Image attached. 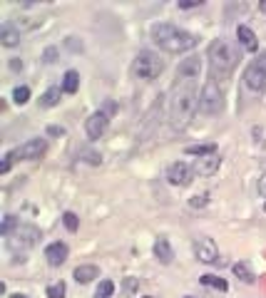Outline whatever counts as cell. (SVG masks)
Returning a JSON list of instances; mask_svg holds the SVG:
<instances>
[{
	"mask_svg": "<svg viewBox=\"0 0 266 298\" xmlns=\"http://www.w3.org/2000/svg\"><path fill=\"white\" fill-rule=\"evenodd\" d=\"M199 107V94H197V82H182L177 80L172 94H169V122L172 127L182 132L189 127V122L197 115Z\"/></svg>",
	"mask_w": 266,
	"mask_h": 298,
	"instance_id": "1",
	"label": "cell"
},
{
	"mask_svg": "<svg viewBox=\"0 0 266 298\" xmlns=\"http://www.w3.org/2000/svg\"><path fill=\"white\" fill-rule=\"evenodd\" d=\"M152 42L157 47H162L164 53L182 55L192 47H197V35H192L189 30H182L172 23H157L152 25Z\"/></svg>",
	"mask_w": 266,
	"mask_h": 298,
	"instance_id": "2",
	"label": "cell"
},
{
	"mask_svg": "<svg viewBox=\"0 0 266 298\" xmlns=\"http://www.w3.org/2000/svg\"><path fill=\"white\" fill-rule=\"evenodd\" d=\"M207 60H209V72H211V80L214 82H227L232 77V72L237 70L239 55L237 50L227 42V40H214L207 50Z\"/></svg>",
	"mask_w": 266,
	"mask_h": 298,
	"instance_id": "3",
	"label": "cell"
},
{
	"mask_svg": "<svg viewBox=\"0 0 266 298\" xmlns=\"http://www.w3.org/2000/svg\"><path fill=\"white\" fill-rule=\"evenodd\" d=\"M135 75L140 80H154L164 72V60L159 58L157 53H149V50H142L137 58H135V65H132Z\"/></svg>",
	"mask_w": 266,
	"mask_h": 298,
	"instance_id": "4",
	"label": "cell"
},
{
	"mask_svg": "<svg viewBox=\"0 0 266 298\" xmlns=\"http://www.w3.org/2000/svg\"><path fill=\"white\" fill-rule=\"evenodd\" d=\"M199 110L204 115H219L224 110V89L219 82H214L209 77L202 87V94H199Z\"/></svg>",
	"mask_w": 266,
	"mask_h": 298,
	"instance_id": "5",
	"label": "cell"
},
{
	"mask_svg": "<svg viewBox=\"0 0 266 298\" xmlns=\"http://www.w3.org/2000/svg\"><path fill=\"white\" fill-rule=\"evenodd\" d=\"M244 82L254 92H266V53L249 62V67L244 72Z\"/></svg>",
	"mask_w": 266,
	"mask_h": 298,
	"instance_id": "6",
	"label": "cell"
},
{
	"mask_svg": "<svg viewBox=\"0 0 266 298\" xmlns=\"http://www.w3.org/2000/svg\"><path fill=\"white\" fill-rule=\"evenodd\" d=\"M10 249H32L40 238V231L32 226V224H18V229L10 234Z\"/></svg>",
	"mask_w": 266,
	"mask_h": 298,
	"instance_id": "7",
	"label": "cell"
},
{
	"mask_svg": "<svg viewBox=\"0 0 266 298\" xmlns=\"http://www.w3.org/2000/svg\"><path fill=\"white\" fill-rule=\"evenodd\" d=\"M48 152V139H28L25 144H20L18 149H13V159H20V162H32V159H40L42 154Z\"/></svg>",
	"mask_w": 266,
	"mask_h": 298,
	"instance_id": "8",
	"label": "cell"
},
{
	"mask_svg": "<svg viewBox=\"0 0 266 298\" xmlns=\"http://www.w3.org/2000/svg\"><path fill=\"white\" fill-rule=\"evenodd\" d=\"M194 179H197V174H194L192 164H187V162H174L167 169V181L174 186H189Z\"/></svg>",
	"mask_w": 266,
	"mask_h": 298,
	"instance_id": "9",
	"label": "cell"
},
{
	"mask_svg": "<svg viewBox=\"0 0 266 298\" xmlns=\"http://www.w3.org/2000/svg\"><path fill=\"white\" fill-rule=\"evenodd\" d=\"M194 254L202 264H219V249L214 243V238L202 236L194 241Z\"/></svg>",
	"mask_w": 266,
	"mask_h": 298,
	"instance_id": "10",
	"label": "cell"
},
{
	"mask_svg": "<svg viewBox=\"0 0 266 298\" xmlns=\"http://www.w3.org/2000/svg\"><path fill=\"white\" fill-rule=\"evenodd\" d=\"M199 72H202V62H199V58H187V60L179 62L177 80H182V82H197V80H199Z\"/></svg>",
	"mask_w": 266,
	"mask_h": 298,
	"instance_id": "11",
	"label": "cell"
},
{
	"mask_svg": "<svg viewBox=\"0 0 266 298\" xmlns=\"http://www.w3.org/2000/svg\"><path fill=\"white\" fill-rule=\"evenodd\" d=\"M107 124H110V117H107V112H95V115H90V119L85 122L87 137H90V139H100V137L105 134Z\"/></svg>",
	"mask_w": 266,
	"mask_h": 298,
	"instance_id": "12",
	"label": "cell"
},
{
	"mask_svg": "<svg viewBox=\"0 0 266 298\" xmlns=\"http://www.w3.org/2000/svg\"><path fill=\"white\" fill-rule=\"evenodd\" d=\"M219 164H221V159H219L216 154H211V157L197 159V162L192 164V169H194V174H199V177H211V174L219 172Z\"/></svg>",
	"mask_w": 266,
	"mask_h": 298,
	"instance_id": "13",
	"label": "cell"
},
{
	"mask_svg": "<svg viewBox=\"0 0 266 298\" xmlns=\"http://www.w3.org/2000/svg\"><path fill=\"white\" fill-rule=\"evenodd\" d=\"M45 259H48L50 266H62V264L67 261V246H65L62 241L50 243V246L45 249Z\"/></svg>",
	"mask_w": 266,
	"mask_h": 298,
	"instance_id": "14",
	"label": "cell"
},
{
	"mask_svg": "<svg viewBox=\"0 0 266 298\" xmlns=\"http://www.w3.org/2000/svg\"><path fill=\"white\" fill-rule=\"evenodd\" d=\"M237 37H239V42L244 45V50H249V53H256V50H259V37H256V32H254L251 28L239 25V28H237Z\"/></svg>",
	"mask_w": 266,
	"mask_h": 298,
	"instance_id": "15",
	"label": "cell"
},
{
	"mask_svg": "<svg viewBox=\"0 0 266 298\" xmlns=\"http://www.w3.org/2000/svg\"><path fill=\"white\" fill-rule=\"evenodd\" d=\"M154 256H157L159 264H164V266L174 261V251H172V246H169V238L159 236L154 241Z\"/></svg>",
	"mask_w": 266,
	"mask_h": 298,
	"instance_id": "16",
	"label": "cell"
},
{
	"mask_svg": "<svg viewBox=\"0 0 266 298\" xmlns=\"http://www.w3.org/2000/svg\"><path fill=\"white\" fill-rule=\"evenodd\" d=\"M100 276V268L92 266V264H85V266H77L75 268V281L77 283H90Z\"/></svg>",
	"mask_w": 266,
	"mask_h": 298,
	"instance_id": "17",
	"label": "cell"
},
{
	"mask_svg": "<svg viewBox=\"0 0 266 298\" xmlns=\"http://www.w3.org/2000/svg\"><path fill=\"white\" fill-rule=\"evenodd\" d=\"M80 87V72H75V70H67L65 72V77H62V92H67V94H75Z\"/></svg>",
	"mask_w": 266,
	"mask_h": 298,
	"instance_id": "18",
	"label": "cell"
},
{
	"mask_svg": "<svg viewBox=\"0 0 266 298\" xmlns=\"http://www.w3.org/2000/svg\"><path fill=\"white\" fill-rule=\"evenodd\" d=\"M60 97H62V87H50L42 97H40V107L50 110V107H58L60 105Z\"/></svg>",
	"mask_w": 266,
	"mask_h": 298,
	"instance_id": "19",
	"label": "cell"
},
{
	"mask_svg": "<svg viewBox=\"0 0 266 298\" xmlns=\"http://www.w3.org/2000/svg\"><path fill=\"white\" fill-rule=\"evenodd\" d=\"M0 42H3L5 47H15V45L20 42V32L13 30L10 25H3V28H0Z\"/></svg>",
	"mask_w": 266,
	"mask_h": 298,
	"instance_id": "20",
	"label": "cell"
},
{
	"mask_svg": "<svg viewBox=\"0 0 266 298\" xmlns=\"http://www.w3.org/2000/svg\"><path fill=\"white\" fill-rule=\"evenodd\" d=\"M187 154H192V157H211L214 152H216V144H189V147L184 149Z\"/></svg>",
	"mask_w": 266,
	"mask_h": 298,
	"instance_id": "21",
	"label": "cell"
},
{
	"mask_svg": "<svg viewBox=\"0 0 266 298\" xmlns=\"http://www.w3.org/2000/svg\"><path fill=\"white\" fill-rule=\"evenodd\" d=\"M232 271L237 273V276L241 278V281H244V283H254V281H256V276H254V273L249 271V266H246L244 261H239V264H234V266H232Z\"/></svg>",
	"mask_w": 266,
	"mask_h": 298,
	"instance_id": "22",
	"label": "cell"
},
{
	"mask_svg": "<svg viewBox=\"0 0 266 298\" xmlns=\"http://www.w3.org/2000/svg\"><path fill=\"white\" fill-rule=\"evenodd\" d=\"M199 281H202L204 286H209V288H219V291H227V288H229L224 278H219V276H211V273H207V276H202Z\"/></svg>",
	"mask_w": 266,
	"mask_h": 298,
	"instance_id": "23",
	"label": "cell"
},
{
	"mask_svg": "<svg viewBox=\"0 0 266 298\" xmlns=\"http://www.w3.org/2000/svg\"><path fill=\"white\" fill-rule=\"evenodd\" d=\"M77 157H80V159H85L87 164H95V167H97V164H102V157H100L95 149H80V152H77Z\"/></svg>",
	"mask_w": 266,
	"mask_h": 298,
	"instance_id": "24",
	"label": "cell"
},
{
	"mask_svg": "<svg viewBox=\"0 0 266 298\" xmlns=\"http://www.w3.org/2000/svg\"><path fill=\"white\" fill-rule=\"evenodd\" d=\"M62 224H65V229H67V231H77L80 219H77L72 211H65V214H62Z\"/></svg>",
	"mask_w": 266,
	"mask_h": 298,
	"instance_id": "25",
	"label": "cell"
},
{
	"mask_svg": "<svg viewBox=\"0 0 266 298\" xmlns=\"http://www.w3.org/2000/svg\"><path fill=\"white\" fill-rule=\"evenodd\" d=\"M15 229H18V219H15V216H5V221H3V226H0V234H3V236H10Z\"/></svg>",
	"mask_w": 266,
	"mask_h": 298,
	"instance_id": "26",
	"label": "cell"
},
{
	"mask_svg": "<svg viewBox=\"0 0 266 298\" xmlns=\"http://www.w3.org/2000/svg\"><path fill=\"white\" fill-rule=\"evenodd\" d=\"M30 100V89L23 85V87H15V92H13V102L15 105H25Z\"/></svg>",
	"mask_w": 266,
	"mask_h": 298,
	"instance_id": "27",
	"label": "cell"
},
{
	"mask_svg": "<svg viewBox=\"0 0 266 298\" xmlns=\"http://www.w3.org/2000/svg\"><path fill=\"white\" fill-rule=\"evenodd\" d=\"M115 293V283L112 281H102L100 288H97V298H110Z\"/></svg>",
	"mask_w": 266,
	"mask_h": 298,
	"instance_id": "28",
	"label": "cell"
},
{
	"mask_svg": "<svg viewBox=\"0 0 266 298\" xmlns=\"http://www.w3.org/2000/svg\"><path fill=\"white\" fill-rule=\"evenodd\" d=\"M48 298H65V283L58 281V283L48 286Z\"/></svg>",
	"mask_w": 266,
	"mask_h": 298,
	"instance_id": "29",
	"label": "cell"
},
{
	"mask_svg": "<svg viewBox=\"0 0 266 298\" xmlns=\"http://www.w3.org/2000/svg\"><path fill=\"white\" fill-rule=\"evenodd\" d=\"M13 162H15V159H13V154H5V162H3L0 172H3V174H8V172H10V167H13Z\"/></svg>",
	"mask_w": 266,
	"mask_h": 298,
	"instance_id": "30",
	"label": "cell"
},
{
	"mask_svg": "<svg viewBox=\"0 0 266 298\" xmlns=\"http://www.w3.org/2000/svg\"><path fill=\"white\" fill-rule=\"evenodd\" d=\"M207 194H202V196H192V202H189V204H192V207H204V204H207Z\"/></svg>",
	"mask_w": 266,
	"mask_h": 298,
	"instance_id": "31",
	"label": "cell"
},
{
	"mask_svg": "<svg viewBox=\"0 0 266 298\" xmlns=\"http://www.w3.org/2000/svg\"><path fill=\"white\" fill-rule=\"evenodd\" d=\"M202 0H189V3H179V8H199Z\"/></svg>",
	"mask_w": 266,
	"mask_h": 298,
	"instance_id": "32",
	"label": "cell"
},
{
	"mask_svg": "<svg viewBox=\"0 0 266 298\" xmlns=\"http://www.w3.org/2000/svg\"><path fill=\"white\" fill-rule=\"evenodd\" d=\"M259 194H261V196L266 199V174L259 179Z\"/></svg>",
	"mask_w": 266,
	"mask_h": 298,
	"instance_id": "33",
	"label": "cell"
},
{
	"mask_svg": "<svg viewBox=\"0 0 266 298\" xmlns=\"http://www.w3.org/2000/svg\"><path fill=\"white\" fill-rule=\"evenodd\" d=\"M45 62H55V47L45 50Z\"/></svg>",
	"mask_w": 266,
	"mask_h": 298,
	"instance_id": "34",
	"label": "cell"
},
{
	"mask_svg": "<svg viewBox=\"0 0 266 298\" xmlns=\"http://www.w3.org/2000/svg\"><path fill=\"white\" fill-rule=\"evenodd\" d=\"M48 132H50V134H53V137H62V134H65V129H62V127H50V129H48Z\"/></svg>",
	"mask_w": 266,
	"mask_h": 298,
	"instance_id": "35",
	"label": "cell"
},
{
	"mask_svg": "<svg viewBox=\"0 0 266 298\" xmlns=\"http://www.w3.org/2000/svg\"><path fill=\"white\" fill-rule=\"evenodd\" d=\"M10 298H28V296H23V293H15V296H10Z\"/></svg>",
	"mask_w": 266,
	"mask_h": 298,
	"instance_id": "36",
	"label": "cell"
},
{
	"mask_svg": "<svg viewBox=\"0 0 266 298\" xmlns=\"http://www.w3.org/2000/svg\"><path fill=\"white\" fill-rule=\"evenodd\" d=\"M145 298H152V296H145Z\"/></svg>",
	"mask_w": 266,
	"mask_h": 298,
	"instance_id": "37",
	"label": "cell"
},
{
	"mask_svg": "<svg viewBox=\"0 0 266 298\" xmlns=\"http://www.w3.org/2000/svg\"><path fill=\"white\" fill-rule=\"evenodd\" d=\"M187 298H192V296H187Z\"/></svg>",
	"mask_w": 266,
	"mask_h": 298,
	"instance_id": "38",
	"label": "cell"
},
{
	"mask_svg": "<svg viewBox=\"0 0 266 298\" xmlns=\"http://www.w3.org/2000/svg\"><path fill=\"white\" fill-rule=\"evenodd\" d=\"M264 209H266V207H264Z\"/></svg>",
	"mask_w": 266,
	"mask_h": 298,
	"instance_id": "39",
	"label": "cell"
}]
</instances>
